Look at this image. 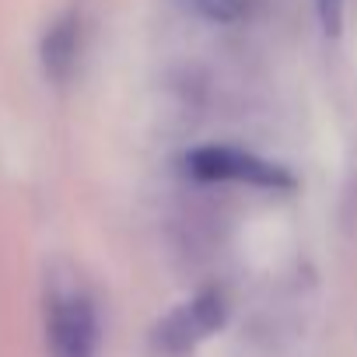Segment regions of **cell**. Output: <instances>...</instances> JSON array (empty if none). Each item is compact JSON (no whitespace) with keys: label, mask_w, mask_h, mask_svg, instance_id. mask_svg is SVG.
Segmentation results:
<instances>
[{"label":"cell","mask_w":357,"mask_h":357,"mask_svg":"<svg viewBox=\"0 0 357 357\" xmlns=\"http://www.w3.org/2000/svg\"><path fill=\"white\" fill-rule=\"evenodd\" d=\"M43 319L50 357H98V312L77 280H50Z\"/></svg>","instance_id":"cell-1"},{"label":"cell","mask_w":357,"mask_h":357,"mask_svg":"<svg viewBox=\"0 0 357 357\" xmlns=\"http://www.w3.org/2000/svg\"><path fill=\"white\" fill-rule=\"evenodd\" d=\"M186 172L204 183H245L273 193L294 190V175L287 168L238 147H197L186 154Z\"/></svg>","instance_id":"cell-2"},{"label":"cell","mask_w":357,"mask_h":357,"mask_svg":"<svg viewBox=\"0 0 357 357\" xmlns=\"http://www.w3.org/2000/svg\"><path fill=\"white\" fill-rule=\"evenodd\" d=\"M225 322H228V298H225V291L207 287L193 301L178 305L172 315H165L151 340H154V350L165 357H186L207 336H214Z\"/></svg>","instance_id":"cell-3"},{"label":"cell","mask_w":357,"mask_h":357,"mask_svg":"<svg viewBox=\"0 0 357 357\" xmlns=\"http://www.w3.org/2000/svg\"><path fill=\"white\" fill-rule=\"evenodd\" d=\"M77 53H81V18L77 15H63L50 25V32L43 36V70L50 81L63 84L74 67H77Z\"/></svg>","instance_id":"cell-4"},{"label":"cell","mask_w":357,"mask_h":357,"mask_svg":"<svg viewBox=\"0 0 357 357\" xmlns=\"http://www.w3.org/2000/svg\"><path fill=\"white\" fill-rule=\"evenodd\" d=\"M186 4L207 18V22H218V25H235V22H245L256 8V0H186Z\"/></svg>","instance_id":"cell-5"},{"label":"cell","mask_w":357,"mask_h":357,"mask_svg":"<svg viewBox=\"0 0 357 357\" xmlns=\"http://www.w3.org/2000/svg\"><path fill=\"white\" fill-rule=\"evenodd\" d=\"M319 8V22H322V32L329 39H336L343 32V0H315Z\"/></svg>","instance_id":"cell-6"}]
</instances>
